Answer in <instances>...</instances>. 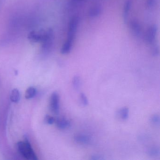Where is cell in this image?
Listing matches in <instances>:
<instances>
[{"mask_svg": "<svg viewBox=\"0 0 160 160\" xmlns=\"http://www.w3.org/2000/svg\"><path fill=\"white\" fill-rule=\"evenodd\" d=\"M80 22V18L78 16H75L70 20L68 24L67 39L61 49V53L62 55L69 54L72 49Z\"/></svg>", "mask_w": 160, "mask_h": 160, "instance_id": "6da1fadb", "label": "cell"}, {"mask_svg": "<svg viewBox=\"0 0 160 160\" xmlns=\"http://www.w3.org/2000/svg\"><path fill=\"white\" fill-rule=\"evenodd\" d=\"M74 140L76 143L81 145H88L92 141V137L88 135L78 134L74 137Z\"/></svg>", "mask_w": 160, "mask_h": 160, "instance_id": "30bf717a", "label": "cell"}, {"mask_svg": "<svg viewBox=\"0 0 160 160\" xmlns=\"http://www.w3.org/2000/svg\"><path fill=\"white\" fill-rule=\"evenodd\" d=\"M55 121H56V119L54 117L49 116V115L46 116L44 118L45 122L47 124H50V125L55 123Z\"/></svg>", "mask_w": 160, "mask_h": 160, "instance_id": "ffe728a7", "label": "cell"}, {"mask_svg": "<svg viewBox=\"0 0 160 160\" xmlns=\"http://www.w3.org/2000/svg\"><path fill=\"white\" fill-rule=\"evenodd\" d=\"M150 122L153 125L159 126L160 123V117L158 114H155L152 116L150 118Z\"/></svg>", "mask_w": 160, "mask_h": 160, "instance_id": "e0dca14e", "label": "cell"}, {"mask_svg": "<svg viewBox=\"0 0 160 160\" xmlns=\"http://www.w3.org/2000/svg\"><path fill=\"white\" fill-rule=\"evenodd\" d=\"M158 30V27L155 25H151L147 29L145 35V42L147 44L151 46L155 44Z\"/></svg>", "mask_w": 160, "mask_h": 160, "instance_id": "277c9868", "label": "cell"}, {"mask_svg": "<svg viewBox=\"0 0 160 160\" xmlns=\"http://www.w3.org/2000/svg\"><path fill=\"white\" fill-rule=\"evenodd\" d=\"M129 26L132 35L135 38H139L142 33V26L139 21L137 19H132L129 21Z\"/></svg>", "mask_w": 160, "mask_h": 160, "instance_id": "5b68a950", "label": "cell"}, {"mask_svg": "<svg viewBox=\"0 0 160 160\" xmlns=\"http://www.w3.org/2000/svg\"><path fill=\"white\" fill-rule=\"evenodd\" d=\"M91 159L92 160H104V158L103 156L100 154H93L91 156Z\"/></svg>", "mask_w": 160, "mask_h": 160, "instance_id": "7402d4cb", "label": "cell"}, {"mask_svg": "<svg viewBox=\"0 0 160 160\" xmlns=\"http://www.w3.org/2000/svg\"><path fill=\"white\" fill-rule=\"evenodd\" d=\"M46 34V30H41L38 31L31 32L28 35V39L31 42L34 43L41 42L43 41Z\"/></svg>", "mask_w": 160, "mask_h": 160, "instance_id": "52a82bcc", "label": "cell"}, {"mask_svg": "<svg viewBox=\"0 0 160 160\" xmlns=\"http://www.w3.org/2000/svg\"><path fill=\"white\" fill-rule=\"evenodd\" d=\"M132 0H126L123 5L122 18L124 23L129 22V16L132 10Z\"/></svg>", "mask_w": 160, "mask_h": 160, "instance_id": "9c48e42d", "label": "cell"}, {"mask_svg": "<svg viewBox=\"0 0 160 160\" xmlns=\"http://www.w3.org/2000/svg\"><path fill=\"white\" fill-rule=\"evenodd\" d=\"M80 102H81V103L84 106H87L88 105V97H87V96H86L85 93H80Z\"/></svg>", "mask_w": 160, "mask_h": 160, "instance_id": "ac0fdd59", "label": "cell"}, {"mask_svg": "<svg viewBox=\"0 0 160 160\" xmlns=\"http://www.w3.org/2000/svg\"><path fill=\"white\" fill-rule=\"evenodd\" d=\"M119 115L122 119L127 120L129 117V109L128 108L124 107L119 110Z\"/></svg>", "mask_w": 160, "mask_h": 160, "instance_id": "2e32d148", "label": "cell"}, {"mask_svg": "<svg viewBox=\"0 0 160 160\" xmlns=\"http://www.w3.org/2000/svg\"><path fill=\"white\" fill-rule=\"evenodd\" d=\"M148 155L151 157H156L160 156V149L159 147H152L148 151Z\"/></svg>", "mask_w": 160, "mask_h": 160, "instance_id": "5bb4252c", "label": "cell"}, {"mask_svg": "<svg viewBox=\"0 0 160 160\" xmlns=\"http://www.w3.org/2000/svg\"><path fill=\"white\" fill-rule=\"evenodd\" d=\"M102 6L100 4H95L91 7L88 12V17L90 19H95L99 17L102 12Z\"/></svg>", "mask_w": 160, "mask_h": 160, "instance_id": "ba28073f", "label": "cell"}, {"mask_svg": "<svg viewBox=\"0 0 160 160\" xmlns=\"http://www.w3.org/2000/svg\"><path fill=\"white\" fill-rule=\"evenodd\" d=\"M17 149L19 153L27 160H38L27 137H25L24 141H20L18 143Z\"/></svg>", "mask_w": 160, "mask_h": 160, "instance_id": "7a4b0ae2", "label": "cell"}, {"mask_svg": "<svg viewBox=\"0 0 160 160\" xmlns=\"http://www.w3.org/2000/svg\"><path fill=\"white\" fill-rule=\"evenodd\" d=\"M50 108L51 112L58 115L60 111V96L57 92H54L51 94L50 100Z\"/></svg>", "mask_w": 160, "mask_h": 160, "instance_id": "8992f818", "label": "cell"}, {"mask_svg": "<svg viewBox=\"0 0 160 160\" xmlns=\"http://www.w3.org/2000/svg\"><path fill=\"white\" fill-rule=\"evenodd\" d=\"M10 99L13 102L17 103L20 101V94L19 90L18 89H14L11 92Z\"/></svg>", "mask_w": 160, "mask_h": 160, "instance_id": "7c38bea8", "label": "cell"}, {"mask_svg": "<svg viewBox=\"0 0 160 160\" xmlns=\"http://www.w3.org/2000/svg\"><path fill=\"white\" fill-rule=\"evenodd\" d=\"M157 0H146V6L149 10H152L155 7Z\"/></svg>", "mask_w": 160, "mask_h": 160, "instance_id": "d6986e66", "label": "cell"}, {"mask_svg": "<svg viewBox=\"0 0 160 160\" xmlns=\"http://www.w3.org/2000/svg\"><path fill=\"white\" fill-rule=\"evenodd\" d=\"M37 93L36 89L34 87H29L26 91L25 93V97L27 99H32L35 97Z\"/></svg>", "mask_w": 160, "mask_h": 160, "instance_id": "4fadbf2b", "label": "cell"}, {"mask_svg": "<svg viewBox=\"0 0 160 160\" xmlns=\"http://www.w3.org/2000/svg\"><path fill=\"white\" fill-rule=\"evenodd\" d=\"M72 1H73L78 2L80 1H81V0H72Z\"/></svg>", "mask_w": 160, "mask_h": 160, "instance_id": "603a6c76", "label": "cell"}, {"mask_svg": "<svg viewBox=\"0 0 160 160\" xmlns=\"http://www.w3.org/2000/svg\"><path fill=\"white\" fill-rule=\"evenodd\" d=\"M54 31L51 28L46 30V34L43 41L42 43V52L45 55L49 54L53 48L54 44Z\"/></svg>", "mask_w": 160, "mask_h": 160, "instance_id": "3957f363", "label": "cell"}, {"mask_svg": "<svg viewBox=\"0 0 160 160\" xmlns=\"http://www.w3.org/2000/svg\"><path fill=\"white\" fill-rule=\"evenodd\" d=\"M73 88L76 90H78L81 87V79L80 77L78 75L75 76L72 80Z\"/></svg>", "mask_w": 160, "mask_h": 160, "instance_id": "9a60e30c", "label": "cell"}, {"mask_svg": "<svg viewBox=\"0 0 160 160\" xmlns=\"http://www.w3.org/2000/svg\"><path fill=\"white\" fill-rule=\"evenodd\" d=\"M57 127L60 130L67 129L71 126V122L64 118H58L55 121Z\"/></svg>", "mask_w": 160, "mask_h": 160, "instance_id": "8fae6325", "label": "cell"}, {"mask_svg": "<svg viewBox=\"0 0 160 160\" xmlns=\"http://www.w3.org/2000/svg\"><path fill=\"white\" fill-rule=\"evenodd\" d=\"M151 53L153 56H157L159 54V47L154 44L152 46Z\"/></svg>", "mask_w": 160, "mask_h": 160, "instance_id": "44dd1931", "label": "cell"}]
</instances>
